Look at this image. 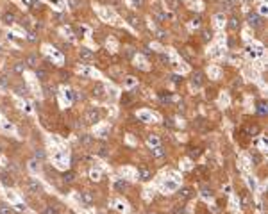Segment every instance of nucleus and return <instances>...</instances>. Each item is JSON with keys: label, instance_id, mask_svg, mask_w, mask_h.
Here are the masks:
<instances>
[{"label": "nucleus", "instance_id": "5", "mask_svg": "<svg viewBox=\"0 0 268 214\" xmlns=\"http://www.w3.org/2000/svg\"><path fill=\"white\" fill-rule=\"evenodd\" d=\"M138 175H140V180H150L152 178V171L147 170V168H138Z\"/></svg>", "mask_w": 268, "mask_h": 214}, {"label": "nucleus", "instance_id": "7", "mask_svg": "<svg viewBox=\"0 0 268 214\" xmlns=\"http://www.w3.org/2000/svg\"><path fill=\"white\" fill-rule=\"evenodd\" d=\"M0 180H2V184H4V186H13V184H14L13 177H11L9 173H6V171H2V173H0Z\"/></svg>", "mask_w": 268, "mask_h": 214}, {"label": "nucleus", "instance_id": "26", "mask_svg": "<svg viewBox=\"0 0 268 214\" xmlns=\"http://www.w3.org/2000/svg\"><path fill=\"white\" fill-rule=\"evenodd\" d=\"M132 4H134V6H138V7H143L145 0H132Z\"/></svg>", "mask_w": 268, "mask_h": 214}, {"label": "nucleus", "instance_id": "2", "mask_svg": "<svg viewBox=\"0 0 268 214\" xmlns=\"http://www.w3.org/2000/svg\"><path fill=\"white\" fill-rule=\"evenodd\" d=\"M27 189H29V193L36 194V193L41 191V186H40V182H38L36 178H29V180H27Z\"/></svg>", "mask_w": 268, "mask_h": 214}, {"label": "nucleus", "instance_id": "14", "mask_svg": "<svg viewBox=\"0 0 268 214\" xmlns=\"http://www.w3.org/2000/svg\"><path fill=\"white\" fill-rule=\"evenodd\" d=\"M63 180H64V182H68V184H72L73 180H75V173H73V171H64V175H63Z\"/></svg>", "mask_w": 268, "mask_h": 214}, {"label": "nucleus", "instance_id": "17", "mask_svg": "<svg viewBox=\"0 0 268 214\" xmlns=\"http://www.w3.org/2000/svg\"><path fill=\"white\" fill-rule=\"evenodd\" d=\"M0 214H14V212H13V209H11L9 205L0 204Z\"/></svg>", "mask_w": 268, "mask_h": 214}, {"label": "nucleus", "instance_id": "1", "mask_svg": "<svg viewBox=\"0 0 268 214\" xmlns=\"http://www.w3.org/2000/svg\"><path fill=\"white\" fill-rule=\"evenodd\" d=\"M84 120H86V123H97V122H100V111H98V109H90V111L86 112Z\"/></svg>", "mask_w": 268, "mask_h": 214}, {"label": "nucleus", "instance_id": "30", "mask_svg": "<svg viewBox=\"0 0 268 214\" xmlns=\"http://www.w3.org/2000/svg\"><path fill=\"white\" fill-rule=\"evenodd\" d=\"M172 81H174V82H179V81H182V79H181V77H177V75H174V77H172Z\"/></svg>", "mask_w": 268, "mask_h": 214}, {"label": "nucleus", "instance_id": "11", "mask_svg": "<svg viewBox=\"0 0 268 214\" xmlns=\"http://www.w3.org/2000/svg\"><path fill=\"white\" fill-rule=\"evenodd\" d=\"M127 187H129V182L124 180V178H120V180L114 182V189H118V191H124V189H127Z\"/></svg>", "mask_w": 268, "mask_h": 214}, {"label": "nucleus", "instance_id": "21", "mask_svg": "<svg viewBox=\"0 0 268 214\" xmlns=\"http://www.w3.org/2000/svg\"><path fill=\"white\" fill-rule=\"evenodd\" d=\"M23 70H25V64H23V62H16V64H14V71H16V73H21Z\"/></svg>", "mask_w": 268, "mask_h": 214}, {"label": "nucleus", "instance_id": "6", "mask_svg": "<svg viewBox=\"0 0 268 214\" xmlns=\"http://www.w3.org/2000/svg\"><path fill=\"white\" fill-rule=\"evenodd\" d=\"M79 57L82 59V61H91L93 59V52L90 48H81L79 50Z\"/></svg>", "mask_w": 268, "mask_h": 214}, {"label": "nucleus", "instance_id": "13", "mask_svg": "<svg viewBox=\"0 0 268 214\" xmlns=\"http://www.w3.org/2000/svg\"><path fill=\"white\" fill-rule=\"evenodd\" d=\"M47 75H48V73H47V70H43V68H36V77H38L40 81L45 82V81H47Z\"/></svg>", "mask_w": 268, "mask_h": 214}, {"label": "nucleus", "instance_id": "24", "mask_svg": "<svg viewBox=\"0 0 268 214\" xmlns=\"http://www.w3.org/2000/svg\"><path fill=\"white\" fill-rule=\"evenodd\" d=\"M107 153H109V152H107V148H105V146H100V150H98V155H102V157H105Z\"/></svg>", "mask_w": 268, "mask_h": 214}, {"label": "nucleus", "instance_id": "4", "mask_svg": "<svg viewBox=\"0 0 268 214\" xmlns=\"http://www.w3.org/2000/svg\"><path fill=\"white\" fill-rule=\"evenodd\" d=\"M248 25H250V27H254V29H258L259 25H261V18H259V14H256V13H250V14H248Z\"/></svg>", "mask_w": 268, "mask_h": 214}, {"label": "nucleus", "instance_id": "15", "mask_svg": "<svg viewBox=\"0 0 268 214\" xmlns=\"http://www.w3.org/2000/svg\"><path fill=\"white\" fill-rule=\"evenodd\" d=\"M93 93H95L97 98H104V86H102V84H97V88H95V91H93Z\"/></svg>", "mask_w": 268, "mask_h": 214}, {"label": "nucleus", "instance_id": "18", "mask_svg": "<svg viewBox=\"0 0 268 214\" xmlns=\"http://www.w3.org/2000/svg\"><path fill=\"white\" fill-rule=\"evenodd\" d=\"M152 155H154V157H163V155H165V150H163V148L157 145L154 150H152Z\"/></svg>", "mask_w": 268, "mask_h": 214}, {"label": "nucleus", "instance_id": "31", "mask_svg": "<svg viewBox=\"0 0 268 214\" xmlns=\"http://www.w3.org/2000/svg\"><path fill=\"white\" fill-rule=\"evenodd\" d=\"M165 125H168V127H174V122H172V120H166Z\"/></svg>", "mask_w": 268, "mask_h": 214}, {"label": "nucleus", "instance_id": "29", "mask_svg": "<svg viewBox=\"0 0 268 214\" xmlns=\"http://www.w3.org/2000/svg\"><path fill=\"white\" fill-rule=\"evenodd\" d=\"M224 6H225V9H231V0H224Z\"/></svg>", "mask_w": 268, "mask_h": 214}, {"label": "nucleus", "instance_id": "16", "mask_svg": "<svg viewBox=\"0 0 268 214\" xmlns=\"http://www.w3.org/2000/svg\"><path fill=\"white\" fill-rule=\"evenodd\" d=\"M129 21H131V25H132V27H136V29H141V20H140V18L131 16V18H129Z\"/></svg>", "mask_w": 268, "mask_h": 214}, {"label": "nucleus", "instance_id": "25", "mask_svg": "<svg viewBox=\"0 0 268 214\" xmlns=\"http://www.w3.org/2000/svg\"><path fill=\"white\" fill-rule=\"evenodd\" d=\"M174 214H186V209L184 207H177L175 211H174Z\"/></svg>", "mask_w": 268, "mask_h": 214}, {"label": "nucleus", "instance_id": "23", "mask_svg": "<svg viewBox=\"0 0 268 214\" xmlns=\"http://www.w3.org/2000/svg\"><path fill=\"white\" fill-rule=\"evenodd\" d=\"M147 141H148V145H155V146L159 145V141H157V137H154V136H148V137H147Z\"/></svg>", "mask_w": 268, "mask_h": 214}, {"label": "nucleus", "instance_id": "3", "mask_svg": "<svg viewBox=\"0 0 268 214\" xmlns=\"http://www.w3.org/2000/svg\"><path fill=\"white\" fill-rule=\"evenodd\" d=\"M79 198H81V202H82L84 205H93V194L90 193V191H81Z\"/></svg>", "mask_w": 268, "mask_h": 214}, {"label": "nucleus", "instance_id": "8", "mask_svg": "<svg viewBox=\"0 0 268 214\" xmlns=\"http://www.w3.org/2000/svg\"><path fill=\"white\" fill-rule=\"evenodd\" d=\"M79 143L84 145V146H90V145L93 143V136H90V134H82V136H79Z\"/></svg>", "mask_w": 268, "mask_h": 214}, {"label": "nucleus", "instance_id": "9", "mask_svg": "<svg viewBox=\"0 0 268 214\" xmlns=\"http://www.w3.org/2000/svg\"><path fill=\"white\" fill-rule=\"evenodd\" d=\"M25 64L29 66V68H38V57L36 55H27V59H25Z\"/></svg>", "mask_w": 268, "mask_h": 214}, {"label": "nucleus", "instance_id": "33", "mask_svg": "<svg viewBox=\"0 0 268 214\" xmlns=\"http://www.w3.org/2000/svg\"><path fill=\"white\" fill-rule=\"evenodd\" d=\"M0 150H2V146H0Z\"/></svg>", "mask_w": 268, "mask_h": 214}, {"label": "nucleus", "instance_id": "22", "mask_svg": "<svg viewBox=\"0 0 268 214\" xmlns=\"http://www.w3.org/2000/svg\"><path fill=\"white\" fill-rule=\"evenodd\" d=\"M34 157L40 159V161H43V159H45V152H43V150H36V152H34Z\"/></svg>", "mask_w": 268, "mask_h": 214}, {"label": "nucleus", "instance_id": "19", "mask_svg": "<svg viewBox=\"0 0 268 214\" xmlns=\"http://www.w3.org/2000/svg\"><path fill=\"white\" fill-rule=\"evenodd\" d=\"M229 27H231L232 31H238V29H239V20H238V18H232V20H229Z\"/></svg>", "mask_w": 268, "mask_h": 214}, {"label": "nucleus", "instance_id": "27", "mask_svg": "<svg viewBox=\"0 0 268 214\" xmlns=\"http://www.w3.org/2000/svg\"><path fill=\"white\" fill-rule=\"evenodd\" d=\"M182 196H184V198H190V196H191V191H190V189H182Z\"/></svg>", "mask_w": 268, "mask_h": 214}, {"label": "nucleus", "instance_id": "10", "mask_svg": "<svg viewBox=\"0 0 268 214\" xmlns=\"http://www.w3.org/2000/svg\"><path fill=\"white\" fill-rule=\"evenodd\" d=\"M191 86H193V88H200V86H202V73H200V71H197L195 75H193Z\"/></svg>", "mask_w": 268, "mask_h": 214}, {"label": "nucleus", "instance_id": "32", "mask_svg": "<svg viewBox=\"0 0 268 214\" xmlns=\"http://www.w3.org/2000/svg\"><path fill=\"white\" fill-rule=\"evenodd\" d=\"M0 50H2V47H0Z\"/></svg>", "mask_w": 268, "mask_h": 214}, {"label": "nucleus", "instance_id": "12", "mask_svg": "<svg viewBox=\"0 0 268 214\" xmlns=\"http://www.w3.org/2000/svg\"><path fill=\"white\" fill-rule=\"evenodd\" d=\"M2 20H4V23H6V25H13V23H14V20H16V16H14L13 13H6Z\"/></svg>", "mask_w": 268, "mask_h": 214}, {"label": "nucleus", "instance_id": "28", "mask_svg": "<svg viewBox=\"0 0 268 214\" xmlns=\"http://www.w3.org/2000/svg\"><path fill=\"white\" fill-rule=\"evenodd\" d=\"M258 111L261 112V114H265V112H266V109H265V103H259V109H258Z\"/></svg>", "mask_w": 268, "mask_h": 214}, {"label": "nucleus", "instance_id": "20", "mask_svg": "<svg viewBox=\"0 0 268 214\" xmlns=\"http://www.w3.org/2000/svg\"><path fill=\"white\" fill-rule=\"evenodd\" d=\"M165 4L170 7V9H177V6H179V0H165Z\"/></svg>", "mask_w": 268, "mask_h": 214}]
</instances>
